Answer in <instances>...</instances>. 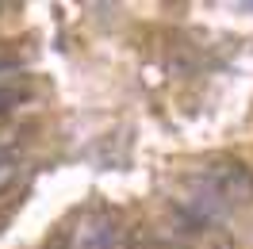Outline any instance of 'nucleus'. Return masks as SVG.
Wrapping results in <instances>:
<instances>
[{
	"mask_svg": "<svg viewBox=\"0 0 253 249\" xmlns=\"http://www.w3.org/2000/svg\"><path fill=\"white\" fill-rule=\"evenodd\" d=\"M123 242H126L123 222L108 207L92 211L81 222V234H73V249H123Z\"/></svg>",
	"mask_w": 253,
	"mask_h": 249,
	"instance_id": "nucleus-1",
	"label": "nucleus"
},
{
	"mask_svg": "<svg viewBox=\"0 0 253 249\" xmlns=\"http://www.w3.org/2000/svg\"><path fill=\"white\" fill-rule=\"evenodd\" d=\"M204 180L219 192L222 200H250L253 196V172L242 161H234V157H215L204 169Z\"/></svg>",
	"mask_w": 253,
	"mask_h": 249,
	"instance_id": "nucleus-2",
	"label": "nucleus"
},
{
	"mask_svg": "<svg viewBox=\"0 0 253 249\" xmlns=\"http://www.w3.org/2000/svg\"><path fill=\"white\" fill-rule=\"evenodd\" d=\"M12 184H16V161H8V157H4V161H0V196H4V192H12Z\"/></svg>",
	"mask_w": 253,
	"mask_h": 249,
	"instance_id": "nucleus-3",
	"label": "nucleus"
},
{
	"mask_svg": "<svg viewBox=\"0 0 253 249\" xmlns=\"http://www.w3.org/2000/svg\"><path fill=\"white\" fill-rule=\"evenodd\" d=\"M146 249H173V246H146Z\"/></svg>",
	"mask_w": 253,
	"mask_h": 249,
	"instance_id": "nucleus-4",
	"label": "nucleus"
},
{
	"mask_svg": "<svg viewBox=\"0 0 253 249\" xmlns=\"http://www.w3.org/2000/svg\"><path fill=\"white\" fill-rule=\"evenodd\" d=\"M4 222H8V218H4V215H0V230H4Z\"/></svg>",
	"mask_w": 253,
	"mask_h": 249,
	"instance_id": "nucleus-5",
	"label": "nucleus"
},
{
	"mask_svg": "<svg viewBox=\"0 0 253 249\" xmlns=\"http://www.w3.org/2000/svg\"><path fill=\"white\" fill-rule=\"evenodd\" d=\"M0 119H4V115H0Z\"/></svg>",
	"mask_w": 253,
	"mask_h": 249,
	"instance_id": "nucleus-6",
	"label": "nucleus"
}]
</instances>
